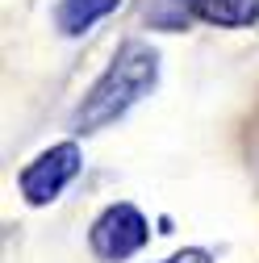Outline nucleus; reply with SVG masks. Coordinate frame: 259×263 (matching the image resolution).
Returning a JSON list of instances; mask_svg holds the SVG:
<instances>
[{
    "label": "nucleus",
    "mask_w": 259,
    "mask_h": 263,
    "mask_svg": "<svg viewBox=\"0 0 259 263\" xmlns=\"http://www.w3.org/2000/svg\"><path fill=\"white\" fill-rule=\"evenodd\" d=\"M159 80V54L146 42H125L117 50V59L109 63V71L92 84V92L84 96V105L76 109V129H101L109 121H117L134 101L155 88Z\"/></svg>",
    "instance_id": "1"
},
{
    "label": "nucleus",
    "mask_w": 259,
    "mask_h": 263,
    "mask_svg": "<svg viewBox=\"0 0 259 263\" xmlns=\"http://www.w3.org/2000/svg\"><path fill=\"white\" fill-rule=\"evenodd\" d=\"M117 5H121V0H63L59 13H54V21H59L63 34H84L88 25H96L101 17H109Z\"/></svg>",
    "instance_id": "4"
},
{
    "label": "nucleus",
    "mask_w": 259,
    "mask_h": 263,
    "mask_svg": "<svg viewBox=\"0 0 259 263\" xmlns=\"http://www.w3.org/2000/svg\"><path fill=\"white\" fill-rule=\"evenodd\" d=\"M168 263H209V251H201V247H188V251L172 255Z\"/></svg>",
    "instance_id": "6"
},
{
    "label": "nucleus",
    "mask_w": 259,
    "mask_h": 263,
    "mask_svg": "<svg viewBox=\"0 0 259 263\" xmlns=\"http://www.w3.org/2000/svg\"><path fill=\"white\" fill-rule=\"evenodd\" d=\"M88 242H92L96 255L109 259V263L130 259L134 251H142V242H146V217L134 205H109L101 217H96Z\"/></svg>",
    "instance_id": "3"
},
{
    "label": "nucleus",
    "mask_w": 259,
    "mask_h": 263,
    "mask_svg": "<svg viewBox=\"0 0 259 263\" xmlns=\"http://www.w3.org/2000/svg\"><path fill=\"white\" fill-rule=\"evenodd\" d=\"M76 172H80V146L76 142H59V146L42 151L21 172V196L29 205H46L76 180Z\"/></svg>",
    "instance_id": "2"
},
{
    "label": "nucleus",
    "mask_w": 259,
    "mask_h": 263,
    "mask_svg": "<svg viewBox=\"0 0 259 263\" xmlns=\"http://www.w3.org/2000/svg\"><path fill=\"white\" fill-rule=\"evenodd\" d=\"M201 21H213V25H251L259 17V0H192Z\"/></svg>",
    "instance_id": "5"
}]
</instances>
